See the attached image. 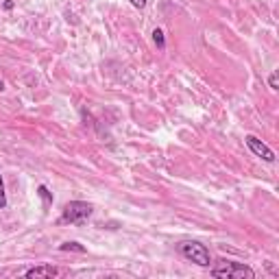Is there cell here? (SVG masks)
<instances>
[{"mask_svg":"<svg viewBox=\"0 0 279 279\" xmlns=\"http://www.w3.org/2000/svg\"><path fill=\"white\" fill-rule=\"evenodd\" d=\"M210 273L218 279H255V270L249 264L233 260H220L216 266H212Z\"/></svg>","mask_w":279,"mask_h":279,"instance_id":"6da1fadb","label":"cell"},{"mask_svg":"<svg viewBox=\"0 0 279 279\" xmlns=\"http://www.w3.org/2000/svg\"><path fill=\"white\" fill-rule=\"evenodd\" d=\"M177 251H179L188 262L196 264V266L207 268L210 264H212L210 249L205 247V245H201V242H196V240H183V242H179V245H177Z\"/></svg>","mask_w":279,"mask_h":279,"instance_id":"7a4b0ae2","label":"cell"},{"mask_svg":"<svg viewBox=\"0 0 279 279\" xmlns=\"http://www.w3.org/2000/svg\"><path fill=\"white\" fill-rule=\"evenodd\" d=\"M94 207L85 201H70L63 207V214L59 218V223H70V225H83L90 220Z\"/></svg>","mask_w":279,"mask_h":279,"instance_id":"3957f363","label":"cell"},{"mask_svg":"<svg viewBox=\"0 0 279 279\" xmlns=\"http://www.w3.org/2000/svg\"><path fill=\"white\" fill-rule=\"evenodd\" d=\"M245 144L249 146V151H251L255 157H260V159H264V161H268V164H273V161H275V153H273V149H270L268 144H264L260 137H255V135H247V137H245Z\"/></svg>","mask_w":279,"mask_h":279,"instance_id":"277c9868","label":"cell"},{"mask_svg":"<svg viewBox=\"0 0 279 279\" xmlns=\"http://www.w3.org/2000/svg\"><path fill=\"white\" fill-rule=\"evenodd\" d=\"M59 275V270H57L55 266H33V268H28L24 277L26 279H38V277H57Z\"/></svg>","mask_w":279,"mask_h":279,"instance_id":"5b68a950","label":"cell"},{"mask_svg":"<svg viewBox=\"0 0 279 279\" xmlns=\"http://www.w3.org/2000/svg\"><path fill=\"white\" fill-rule=\"evenodd\" d=\"M59 251H77V253H85L87 249L83 245H79V242H63L59 245Z\"/></svg>","mask_w":279,"mask_h":279,"instance_id":"8992f818","label":"cell"},{"mask_svg":"<svg viewBox=\"0 0 279 279\" xmlns=\"http://www.w3.org/2000/svg\"><path fill=\"white\" fill-rule=\"evenodd\" d=\"M153 42H155L161 50L166 48V38H164V33H161V28H155V31H153Z\"/></svg>","mask_w":279,"mask_h":279,"instance_id":"52a82bcc","label":"cell"},{"mask_svg":"<svg viewBox=\"0 0 279 279\" xmlns=\"http://www.w3.org/2000/svg\"><path fill=\"white\" fill-rule=\"evenodd\" d=\"M38 194L42 196L44 201H46V205H48V203H53V194L48 192V188H46V186H40V188H38Z\"/></svg>","mask_w":279,"mask_h":279,"instance_id":"ba28073f","label":"cell"},{"mask_svg":"<svg viewBox=\"0 0 279 279\" xmlns=\"http://www.w3.org/2000/svg\"><path fill=\"white\" fill-rule=\"evenodd\" d=\"M7 207V194H5V181H3V175H0V210Z\"/></svg>","mask_w":279,"mask_h":279,"instance_id":"9c48e42d","label":"cell"},{"mask_svg":"<svg viewBox=\"0 0 279 279\" xmlns=\"http://www.w3.org/2000/svg\"><path fill=\"white\" fill-rule=\"evenodd\" d=\"M268 85H270V90H279V83H277V72H273V75L268 77Z\"/></svg>","mask_w":279,"mask_h":279,"instance_id":"30bf717a","label":"cell"},{"mask_svg":"<svg viewBox=\"0 0 279 279\" xmlns=\"http://www.w3.org/2000/svg\"><path fill=\"white\" fill-rule=\"evenodd\" d=\"M129 3L133 5L135 9H144V7H146V3H149V0H129Z\"/></svg>","mask_w":279,"mask_h":279,"instance_id":"8fae6325","label":"cell"},{"mask_svg":"<svg viewBox=\"0 0 279 279\" xmlns=\"http://www.w3.org/2000/svg\"><path fill=\"white\" fill-rule=\"evenodd\" d=\"M5 9H13V0H5Z\"/></svg>","mask_w":279,"mask_h":279,"instance_id":"7c38bea8","label":"cell"},{"mask_svg":"<svg viewBox=\"0 0 279 279\" xmlns=\"http://www.w3.org/2000/svg\"><path fill=\"white\" fill-rule=\"evenodd\" d=\"M5 90V83H3V81H0V92H3Z\"/></svg>","mask_w":279,"mask_h":279,"instance_id":"4fadbf2b","label":"cell"}]
</instances>
